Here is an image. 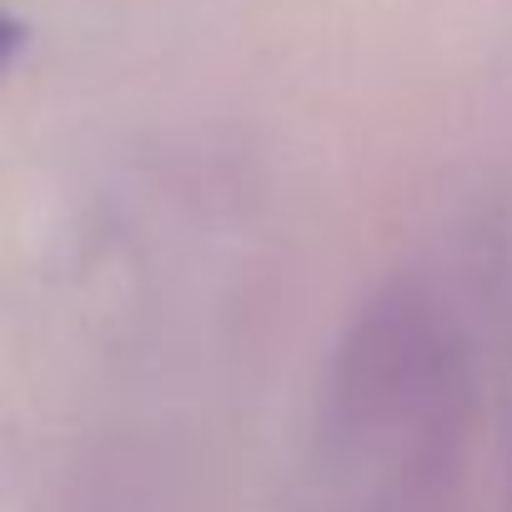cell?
Listing matches in <instances>:
<instances>
[{
  "label": "cell",
  "instance_id": "1",
  "mask_svg": "<svg viewBox=\"0 0 512 512\" xmlns=\"http://www.w3.org/2000/svg\"><path fill=\"white\" fill-rule=\"evenodd\" d=\"M472 342L447 292L397 277L332 347L317 397V457L367 512H437L472 432Z\"/></svg>",
  "mask_w": 512,
  "mask_h": 512
}]
</instances>
